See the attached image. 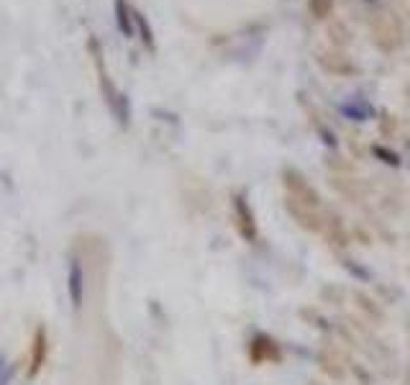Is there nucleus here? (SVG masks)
Returning a JSON list of instances; mask_svg holds the SVG:
<instances>
[{
    "mask_svg": "<svg viewBox=\"0 0 410 385\" xmlns=\"http://www.w3.org/2000/svg\"><path fill=\"white\" fill-rule=\"evenodd\" d=\"M115 21H118V29H121L123 37H134V11L129 8L126 0H115Z\"/></svg>",
    "mask_w": 410,
    "mask_h": 385,
    "instance_id": "nucleus-1",
    "label": "nucleus"
},
{
    "mask_svg": "<svg viewBox=\"0 0 410 385\" xmlns=\"http://www.w3.org/2000/svg\"><path fill=\"white\" fill-rule=\"evenodd\" d=\"M134 21L139 23V29H141V34H144V44L146 46H154V39H151V29H149V23H146V18L141 13H136V11H134Z\"/></svg>",
    "mask_w": 410,
    "mask_h": 385,
    "instance_id": "nucleus-2",
    "label": "nucleus"
}]
</instances>
